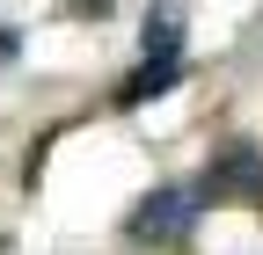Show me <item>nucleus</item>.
Returning a JSON list of instances; mask_svg holds the SVG:
<instances>
[{"label": "nucleus", "mask_w": 263, "mask_h": 255, "mask_svg": "<svg viewBox=\"0 0 263 255\" xmlns=\"http://www.w3.org/2000/svg\"><path fill=\"white\" fill-rule=\"evenodd\" d=\"M176 80H183V15H176V8H154L146 29H139V66L124 73L117 102H124V110H132V102H161Z\"/></svg>", "instance_id": "nucleus-1"}, {"label": "nucleus", "mask_w": 263, "mask_h": 255, "mask_svg": "<svg viewBox=\"0 0 263 255\" xmlns=\"http://www.w3.org/2000/svg\"><path fill=\"white\" fill-rule=\"evenodd\" d=\"M190 189H197V204H263V153L249 139H227Z\"/></svg>", "instance_id": "nucleus-2"}, {"label": "nucleus", "mask_w": 263, "mask_h": 255, "mask_svg": "<svg viewBox=\"0 0 263 255\" xmlns=\"http://www.w3.org/2000/svg\"><path fill=\"white\" fill-rule=\"evenodd\" d=\"M190 226H197V189H154L124 211V233L139 248H183Z\"/></svg>", "instance_id": "nucleus-3"}, {"label": "nucleus", "mask_w": 263, "mask_h": 255, "mask_svg": "<svg viewBox=\"0 0 263 255\" xmlns=\"http://www.w3.org/2000/svg\"><path fill=\"white\" fill-rule=\"evenodd\" d=\"M73 15H110V0H73Z\"/></svg>", "instance_id": "nucleus-4"}]
</instances>
